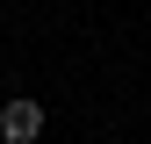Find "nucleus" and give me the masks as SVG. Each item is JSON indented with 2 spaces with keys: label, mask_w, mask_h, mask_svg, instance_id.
<instances>
[{
  "label": "nucleus",
  "mask_w": 151,
  "mask_h": 144,
  "mask_svg": "<svg viewBox=\"0 0 151 144\" xmlns=\"http://www.w3.org/2000/svg\"><path fill=\"white\" fill-rule=\"evenodd\" d=\"M36 137H43V101L14 94L7 108H0V144H36Z\"/></svg>",
  "instance_id": "nucleus-1"
}]
</instances>
